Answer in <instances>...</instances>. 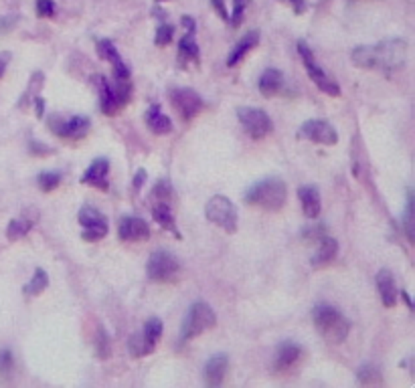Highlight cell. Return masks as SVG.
I'll use <instances>...</instances> for the list:
<instances>
[{
	"mask_svg": "<svg viewBox=\"0 0 415 388\" xmlns=\"http://www.w3.org/2000/svg\"><path fill=\"white\" fill-rule=\"evenodd\" d=\"M351 57L361 69L395 71L401 69L407 61V43L403 39H391L375 47H357Z\"/></svg>",
	"mask_w": 415,
	"mask_h": 388,
	"instance_id": "cell-1",
	"label": "cell"
},
{
	"mask_svg": "<svg viewBox=\"0 0 415 388\" xmlns=\"http://www.w3.org/2000/svg\"><path fill=\"white\" fill-rule=\"evenodd\" d=\"M286 198H288V186L279 178H266L253 184L245 194V203L249 207H257L264 211H279L286 205Z\"/></svg>",
	"mask_w": 415,
	"mask_h": 388,
	"instance_id": "cell-2",
	"label": "cell"
},
{
	"mask_svg": "<svg viewBox=\"0 0 415 388\" xmlns=\"http://www.w3.org/2000/svg\"><path fill=\"white\" fill-rule=\"evenodd\" d=\"M314 326L324 336L326 342L330 344H342L351 332V322L332 305L328 303H318L314 307Z\"/></svg>",
	"mask_w": 415,
	"mask_h": 388,
	"instance_id": "cell-3",
	"label": "cell"
},
{
	"mask_svg": "<svg viewBox=\"0 0 415 388\" xmlns=\"http://www.w3.org/2000/svg\"><path fill=\"white\" fill-rule=\"evenodd\" d=\"M215 324H217V315L211 309V305H207V303L203 302L192 303L190 309H188V313H186L183 330H181V340L188 342V340L205 334L207 330L215 328Z\"/></svg>",
	"mask_w": 415,
	"mask_h": 388,
	"instance_id": "cell-4",
	"label": "cell"
},
{
	"mask_svg": "<svg viewBox=\"0 0 415 388\" xmlns=\"http://www.w3.org/2000/svg\"><path fill=\"white\" fill-rule=\"evenodd\" d=\"M146 273H148L150 281L173 283L181 275V263H179V259L175 257L173 253H168V251H154L150 255V259H148Z\"/></svg>",
	"mask_w": 415,
	"mask_h": 388,
	"instance_id": "cell-5",
	"label": "cell"
},
{
	"mask_svg": "<svg viewBox=\"0 0 415 388\" xmlns=\"http://www.w3.org/2000/svg\"><path fill=\"white\" fill-rule=\"evenodd\" d=\"M298 53H300V57H302V63H304V67H306V71H308V75H310V79L314 81V86L318 87L320 91H324L326 95H332V97H338L340 95V87L338 83L324 71L323 67L316 63V59H314V55H312V51H310V47L304 43V41H300L298 43Z\"/></svg>",
	"mask_w": 415,
	"mask_h": 388,
	"instance_id": "cell-6",
	"label": "cell"
},
{
	"mask_svg": "<svg viewBox=\"0 0 415 388\" xmlns=\"http://www.w3.org/2000/svg\"><path fill=\"white\" fill-rule=\"evenodd\" d=\"M205 215L213 224L221 227L229 235L237 231V220H239L237 209H235V205L231 203L227 196H221V194L213 196L205 207Z\"/></svg>",
	"mask_w": 415,
	"mask_h": 388,
	"instance_id": "cell-7",
	"label": "cell"
},
{
	"mask_svg": "<svg viewBox=\"0 0 415 388\" xmlns=\"http://www.w3.org/2000/svg\"><path fill=\"white\" fill-rule=\"evenodd\" d=\"M160 336H162V322H160L158 318H150V320L144 324L142 332L134 334V336L130 338V342H128L130 354H132L134 358H144V356L152 354L156 344H158V340H160Z\"/></svg>",
	"mask_w": 415,
	"mask_h": 388,
	"instance_id": "cell-8",
	"label": "cell"
},
{
	"mask_svg": "<svg viewBox=\"0 0 415 388\" xmlns=\"http://www.w3.org/2000/svg\"><path fill=\"white\" fill-rule=\"evenodd\" d=\"M171 105L175 107V112L181 116L183 122H190V120H194L203 112L205 101H203V97L194 89L177 87V89L171 91Z\"/></svg>",
	"mask_w": 415,
	"mask_h": 388,
	"instance_id": "cell-9",
	"label": "cell"
},
{
	"mask_svg": "<svg viewBox=\"0 0 415 388\" xmlns=\"http://www.w3.org/2000/svg\"><path fill=\"white\" fill-rule=\"evenodd\" d=\"M237 118H239L243 129L247 131V135L253 138V140H264V138L272 131V128H274L270 116H268L264 109L239 107V109H237Z\"/></svg>",
	"mask_w": 415,
	"mask_h": 388,
	"instance_id": "cell-10",
	"label": "cell"
},
{
	"mask_svg": "<svg viewBox=\"0 0 415 388\" xmlns=\"http://www.w3.org/2000/svg\"><path fill=\"white\" fill-rule=\"evenodd\" d=\"M49 128H51V131H53L55 135H59V138H65V140H81L84 135H88L92 124H90L88 118H81V116H75V118H69V120L51 118V120H49Z\"/></svg>",
	"mask_w": 415,
	"mask_h": 388,
	"instance_id": "cell-11",
	"label": "cell"
},
{
	"mask_svg": "<svg viewBox=\"0 0 415 388\" xmlns=\"http://www.w3.org/2000/svg\"><path fill=\"white\" fill-rule=\"evenodd\" d=\"M79 222L84 227V241H99L108 235V218L93 207H84L79 213Z\"/></svg>",
	"mask_w": 415,
	"mask_h": 388,
	"instance_id": "cell-12",
	"label": "cell"
},
{
	"mask_svg": "<svg viewBox=\"0 0 415 388\" xmlns=\"http://www.w3.org/2000/svg\"><path fill=\"white\" fill-rule=\"evenodd\" d=\"M300 138H306L314 144L320 146H334L338 142V133L328 122L324 120H308L306 124H302V128L298 131Z\"/></svg>",
	"mask_w": 415,
	"mask_h": 388,
	"instance_id": "cell-13",
	"label": "cell"
},
{
	"mask_svg": "<svg viewBox=\"0 0 415 388\" xmlns=\"http://www.w3.org/2000/svg\"><path fill=\"white\" fill-rule=\"evenodd\" d=\"M302 356H304V350L298 344H294V342L279 344L276 352V360H274V370H276L277 374L292 372L300 364Z\"/></svg>",
	"mask_w": 415,
	"mask_h": 388,
	"instance_id": "cell-14",
	"label": "cell"
},
{
	"mask_svg": "<svg viewBox=\"0 0 415 388\" xmlns=\"http://www.w3.org/2000/svg\"><path fill=\"white\" fill-rule=\"evenodd\" d=\"M118 235L122 241L130 243H142L150 239V227L144 218L140 216H124L118 227Z\"/></svg>",
	"mask_w": 415,
	"mask_h": 388,
	"instance_id": "cell-15",
	"label": "cell"
},
{
	"mask_svg": "<svg viewBox=\"0 0 415 388\" xmlns=\"http://www.w3.org/2000/svg\"><path fill=\"white\" fill-rule=\"evenodd\" d=\"M183 25L186 27V35L179 44V61L183 65H188L199 61V47L194 41V21L190 16H183Z\"/></svg>",
	"mask_w": 415,
	"mask_h": 388,
	"instance_id": "cell-16",
	"label": "cell"
},
{
	"mask_svg": "<svg viewBox=\"0 0 415 388\" xmlns=\"http://www.w3.org/2000/svg\"><path fill=\"white\" fill-rule=\"evenodd\" d=\"M95 81H97V87H99V105H101V112H103L105 116H118L120 109L126 107V105L120 101V97L116 95L114 87L108 83L105 77L97 75Z\"/></svg>",
	"mask_w": 415,
	"mask_h": 388,
	"instance_id": "cell-17",
	"label": "cell"
},
{
	"mask_svg": "<svg viewBox=\"0 0 415 388\" xmlns=\"http://www.w3.org/2000/svg\"><path fill=\"white\" fill-rule=\"evenodd\" d=\"M227 370H229V358L225 354L213 356L205 366V383H207V387H221L225 376H227Z\"/></svg>",
	"mask_w": 415,
	"mask_h": 388,
	"instance_id": "cell-18",
	"label": "cell"
},
{
	"mask_svg": "<svg viewBox=\"0 0 415 388\" xmlns=\"http://www.w3.org/2000/svg\"><path fill=\"white\" fill-rule=\"evenodd\" d=\"M377 292H379V298H381L385 307H395L397 298H399V289L395 285V279H393L391 271L381 269L377 273Z\"/></svg>",
	"mask_w": 415,
	"mask_h": 388,
	"instance_id": "cell-19",
	"label": "cell"
},
{
	"mask_svg": "<svg viewBox=\"0 0 415 388\" xmlns=\"http://www.w3.org/2000/svg\"><path fill=\"white\" fill-rule=\"evenodd\" d=\"M108 174H110V162L105 158H97L86 170L81 182L90 184L93 188H99V190H108Z\"/></svg>",
	"mask_w": 415,
	"mask_h": 388,
	"instance_id": "cell-20",
	"label": "cell"
},
{
	"mask_svg": "<svg viewBox=\"0 0 415 388\" xmlns=\"http://www.w3.org/2000/svg\"><path fill=\"white\" fill-rule=\"evenodd\" d=\"M298 198L302 205V211L308 218H316L320 215L323 203H320V192L316 186H300L298 188Z\"/></svg>",
	"mask_w": 415,
	"mask_h": 388,
	"instance_id": "cell-21",
	"label": "cell"
},
{
	"mask_svg": "<svg viewBox=\"0 0 415 388\" xmlns=\"http://www.w3.org/2000/svg\"><path fill=\"white\" fill-rule=\"evenodd\" d=\"M257 43H260V31H249V33H245V35L241 37V41L235 44L233 51L229 53L227 65H229V67H235L237 63H241L243 57H245L251 49H255Z\"/></svg>",
	"mask_w": 415,
	"mask_h": 388,
	"instance_id": "cell-22",
	"label": "cell"
},
{
	"mask_svg": "<svg viewBox=\"0 0 415 388\" xmlns=\"http://www.w3.org/2000/svg\"><path fill=\"white\" fill-rule=\"evenodd\" d=\"M316 243H318V251L312 257V265L318 267V269H323V267H328L336 259V255H338V243L334 239H330V237H323Z\"/></svg>",
	"mask_w": 415,
	"mask_h": 388,
	"instance_id": "cell-23",
	"label": "cell"
},
{
	"mask_svg": "<svg viewBox=\"0 0 415 388\" xmlns=\"http://www.w3.org/2000/svg\"><path fill=\"white\" fill-rule=\"evenodd\" d=\"M284 87V75L277 69H266L260 77V93L264 97H274Z\"/></svg>",
	"mask_w": 415,
	"mask_h": 388,
	"instance_id": "cell-24",
	"label": "cell"
},
{
	"mask_svg": "<svg viewBox=\"0 0 415 388\" xmlns=\"http://www.w3.org/2000/svg\"><path fill=\"white\" fill-rule=\"evenodd\" d=\"M146 126L152 129L156 135H166V133H171V129H173V122H171L168 116H164V114L160 112L158 105H152V107L148 109V114H146Z\"/></svg>",
	"mask_w": 415,
	"mask_h": 388,
	"instance_id": "cell-25",
	"label": "cell"
},
{
	"mask_svg": "<svg viewBox=\"0 0 415 388\" xmlns=\"http://www.w3.org/2000/svg\"><path fill=\"white\" fill-rule=\"evenodd\" d=\"M152 215L156 218V222L164 229V231H177V222H175V216H173V211L168 207V203H156L154 209H152Z\"/></svg>",
	"mask_w": 415,
	"mask_h": 388,
	"instance_id": "cell-26",
	"label": "cell"
},
{
	"mask_svg": "<svg viewBox=\"0 0 415 388\" xmlns=\"http://www.w3.org/2000/svg\"><path fill=\"white\" fill-rule=\"evenodd\" d=\"M47 285H49V275L39 267V269H35L33 279L25 285V296L27 298H35V296H39V294L45 292Z\"/></svg>",
	"mask_w": 415,
	"mask_h": 388,
	"instance_id": "cell-27",
	"label": "cell"
},
{
	"mask_svg": "<svg viewBox=\"0 0 415 388\" xmlns=\"http://www.w3.org/2000/svg\"><path fill=\"white\" fill-rule=\"evenodd\" d=\"M31 224H33V220H29V218H14V220H10V224L6 229V237L10 241H16L31 231Z\"/></svg>",
	"mask_w": 415,
	"mask_h": 388,
	"instance_id": "cell-28",
	"label": "cell"
},
{
	"mask_svg": "<svg viewBox=\"0 0 415 388\" xmlns=\"http://www.w3.org/2000/svg\"><path fill=\"white\" fill-rule=\"evenodd\" d=\"M359 380H361V385H367V387L383 385V378H381L379 370L373 368V366H363V368L359 370Z\"/></svg>",
	"mask_w": 415,
	"mask_h": 388,
	"instance_id": "cell-29",
	"label": "cell"
},
{
	"mask_svg": "<svg viewBox=\"0 0 415 388\" xmlns=\"http://www.w3.org/2000/svg\"><path fill=\"white\" fill-rule=\"evenodd\" d=\"M173 39H175V27L173 25H160L158 31H156L154 43L160 44V47H166V44L173 43Z\"/></svg>",
	"mask_w": 415,
	"mask_h": 388,
	"instance_id": "cell-30",
	"label": "cell"
},
{
	"mask_svg": "<svg viewBox=\"0 0 415 388\" xmlns=\"http://www.w3.org/2000/svg\"><path fill=\"white\" fill-rule=\"evenodd\" d=\"M59 184H61V174L43 172L41 176H39V188H41V190H45V192L55 190Z\"/></svg>",
	"mask_w": 415,
	"mask_h": 388,
	"instance_id": "cell-31",
	"label": "cell"
},
{
	"mask_svg": "<svg viewBox=\"0 0 415 388\" xmlns=\"http://www.w3.org/2000/svg\"><path fill=\"white\" fill-rule=\"evenodd\" d=\"M414 196H412V192H410V196H407V207H405V218H403V222H405V233H407V239H410V243H414Z\"/></svg>",
	"mask_w": 415,
	"mask_h": 388,
	"instance_id": "cell-32",
	"label": "cell"
},
{
	"mask_svg": "<svg viewBox=\"0 0 415 388\" xmlns=\"http://www.w3.org/2000/svg\"><path fill=\"white\" fill-rule=\"evenodd\" d=\"M14 370V358L10 350H0V376H8Z\"/></svg>",
	"mask_w": 415,
	"mask_h": 388,
	"instance_id": "cell-33",
	"label": "cell"
},
{
	"mask_svg": "<svg viewBox=\"0 0 415 388\" xmlns=\"http://www.w3.org/2000/svg\"><path fill=\"white\" fill-rule=\"evenodd\" d=\"M247 4H249V0H235L233 2V16H231L233 27H239L243 23V12H245Z\"/></svg>",
	"mask_w": 415,
	"mask_h": 388,
	"instance_id": "cell-34",
	"label": "cell"
},
{
	"mask_svg": "<svg viewBox=\"0 0 415 388\" xmlns=\"http://www.w3.org/2000/svg\"><path fill=\"white\" fill-rule=\"evenodd\" d=\"M95 352L99 358H110V342L103 330L97 332V340H95Z\"/></svg>",
	"mask_w": 415,
	"mask_h": 388,
	"instance_id": "cell-35",
	"label": "cell"
},
{
	"mask_svg": "<svg viewBox=\"0 0 415 388\" xmlns=\"http://www.w3.org/2000/svg\"><path fill=\"white\" fill-rule=\"evenodd\" d=\"M152 194L156 196V201H160V203H166V198H168V196L173 194V190L168 188V184H166V182H158V184L154 186Z\"/></svg>",
	"mask_w": 415,
	"mask_h": 388,
	"instance_id": "cell-36",
	"label": "cell"
},
{
	"mask_svg": "<svg viewBox=\"0 0 415 388\" xmlns=\"http://www.w3.org/2000/svg\"><path fill=\"white\" fill-rule=\"evenodd\" d=\"M37 14L39 16H53L55 14V4H53V0H37Z\"/></svg>",
	"mask_w": 415,
	"mask_h": 388,
	"instance_id": "cell-37",
	"label": "cell"
},
{
	"mask_svg": "<svg viewBox=\"0 0 415 388\" xmlns=\"http://www.w3.org/2000/svg\"><path fill=\"white\" fill-rule=\"evenodd\" d=\"M213 8L217 10V14L223 18V21H229V12L225 8V2L223 0H213Z\"/></svg>",
	"mask_w": 415,
	"mask_h": 388,
	"instance_id": "cell-38",
	"label": "cell"
},
{
	"mask_svg": "<svg viewBox=\"0 0 415 388\" xmlns=\"http://www.w3.org/2000/svg\"><path fill=\"white\" fill-rule=\"evenodd\" d=\"M308 2L310 0H290V4H292V8H294L296 14H302L308 8Z\"/></svg>",
	"mask_w": 415,
	"mask_h": 388,
	"instance_id": "cell-39",
	"label": "cell"
},
{
	"mask_svg": "<svg viewBox=\"0 0 415 388\" xmlns=\"http://www.w3.org/2000/svg\"><path fill=\"white\" fill-rule=\"evenodd\" d=\"M31 152H33V154H39V156H41V154H43V156L51 154V150H49V148H45V146L41 148V144H37V142H33V144H31Z\"/></svg>",
	"mask_w": 415,
	"mask_h": 388,
	"instance_id": "cell-40",
	"label": "cell"
},
{
	"mask_svg": "<svg viewBox=\"0 0 415 388\" xmlns=\"http://www.w3.org/2000/svg\"><path fill=\"white\" fill-rule=\"evenodd\" d=\"M8 59H10V55H8V53H2V55H0V77H2V75H4V71H6Z\"/></svg>",
	"mask_w": 415,
	"mask_h": 388,
	"instance_id": "cell-41",
	"label": "cell"
},
{
	"mask_svg": "<svg viewBox=\"0 0 415 388\" xmlns=\"http://www.w3.org/2000/svg\"><path fill=\"white\" fill-rule=\"evenodd\" d=\"M144 180H146V170H140V172L136 174V180H134V184H136V188H138V186H142V184H144Z\"/></svg>",
	"mask_w": 415,
	"mask_h": 388,
	"instance_id": "cell-42",
	"label": "cell"
},
{
	"mask_svg": "<svg viewBox=\"0 0 415 388\" xmlns=\"http://www.w3.org/2000/svg\"><path fill=\"white\" fill-rule=\"evenodd\" d=\"M43 109H45V103H43L41 97H37V116L39 118H43Z\"/></svg>",
	"mask_w": 415,
	"mask_h": 388,
	"instance_id": "cell-43",
	"label": "cell"
},
{
	"mask_svg": "<svg viewBox=\"0 0 415 388\" xmlns=\"http://www.w3.org/2000/svg\"><path fill=\"white\" fill-rule=\"evenodd\" d=\"M156 2H164V0H156Z\"/></svg>",
	"mask_w": 415,
	"mask_h": 388,
	"instance_id": "cell-44",
	"label": "cell"
}]
</instances>
